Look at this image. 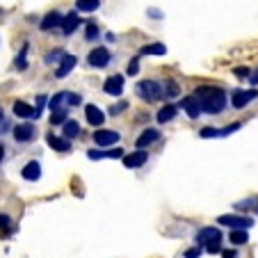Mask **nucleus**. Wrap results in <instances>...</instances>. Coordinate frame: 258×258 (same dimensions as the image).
Here are the masks:
<instances>
[{
  "label": "nucleus",
  "mask_w": 258,
  "mask_h": 258,
  "mask_svg": "<svg viewBox=\"0 0 258 258\" xmlns=\"http://www.w3.org/2000/svg\"><path fill=\"white\" fill-rule=\"evenodd\" d=\"M256 96H258L256 89H238V92L233 94V98H231V103H233L235 110H240V107H244L249 101H253Z\"/></svg>",
  "instance_id": "423d86ee"
},
{
  "label": "nucleus",
  "mask_w": 258,
  "mask_h": 258,
  "mask_svg": "<svg viewBox=\"0 0 258 258\" xmlns=\"http://www.w3.org/2000/svg\"><path fill=\"white\" fill-rule=\"evenodd\" d=\"M146 160H149V153L146 151H135V153H131V156L123 158V165H126L128 169H137V167H142Z\"/></svg>",
  "instance_id": "4468645a"
},
{
  "label": "nucleus",
  "mask_w": 258,
  "mask_h": 258,
  "mask_svg": "<svg viewBox=\"0 0 258 258\" xmlns=\"http://www.w3.org/2000/svg\"><path fill=\"white\" fill-rule=\"evenodd\" d=\"M25 55H28V44H23V48H21V53L16 55V62H14V67L19 69V71H25V69H28V59H25Z\"/></svg>",
  "instance_id": "a878e982"
},
{
  "label": "nucleus",
  "mask_w": 258,
  "mask_h": 258,
  "mask_svg": "<svg viewBox=\"0 0 258 258\" xmlns=\"http://www.w3.org/2000/svg\"><path fill=\"white\" fill-rule=\"evenodd\" d=\"M59 57H64V53H62V50H53V53H48V55H46V59H44V62H46V64H53V62H59Z\"/></svg>",
  "instance_id": "7c9ffc66"
},
{
  "label": "nucleus",
  "mask_w": 258,
  "mask_h": 258,
  "mask_svg": "<svg viewBox=\"0 0 258 258\" xmlns=\"http://www.w3.org/2000/svg\"><path fill=\"white\" fill-rule=\"evenodd\" d=\"M85 34H87V39H96V37H98V28H96V23H89V25H87V30H85Z\"/></svg>",
  "instance_id": "473e14b6"
},
{
  "label": "nucleus",
  "mask_w": 258,
  "mask_h": 258,
  "mask_svg": "<svg viewBox=\"0 0 258 258\" xmlns=\"http://www.w3.org/2000/svg\"><path fill=\"white\" fill-rule=\"evenodd\" d=\"M67 121V110H55L53 114H50V123L53 126H59V123Z\"/></svg>",
  "instance_id": "cd10ccee"
},
{
  "label": "nucleus",
  "mask_w": 258,
  "mask_h": 258,
  "mask_svg": "<svg viewBox=\"0 0 258 258\" xmlns=\"http://www.w3.org/2000/svg\"><path fill=\"white\" fill-rule=\"evenodd\" d=\"M3 158H5V146L0 144V162H3Z\"/></svg>",
  "instance_id": "37998d69"
},
{
  "label": "nucleus",
  "mask_w": 258,
  "mask_h": 258,
  "mask_svg": "<svg viewBox=\"0 0 258 258\" xmlns=\"http://www.w3.org/2000/svg\"><path fill=\"white\" fill-rule=\"evenodd\" d=\"M87 156L92 160H101V158H121V149H112V151H87Z\"/></svg>",
  "instance_id": "4be33fe9"
},
{
  "label": "nucleus",
  "mask_w": 258,
  "mask_h": 258,
  "mask_svg": "<svg viewBox=\"0 0 258 258\" xmlns=\"http://www.w3.org/2000/svg\"><path fill=\"white\" fill-rule=\"evenodd\" d=\"M160 140V133L156 131V128H146L144 133H142L140 137H137V142H135V146L140 149V151H144L149 144H153V142H158Z\"/></svg>",
  "instance_id": "1a4fd4ad"
},
{
  "label": "nucleus",
  "mask_w": 258,
  "mask_h": 258,
  "mask_svg": "<svg viewBox=\"0 0 258 258\" xmlns=\"http://www.w3.org/2000/svg\"><path fill=\"white\" fill-rule=\"evenodd\" d=\"M80 101H83V98H80L78 94H71V92L67 94V105H80Z\"/></svg>",
  "instance_id": "f704fd0d"
},
{
  "label": "nucleus",
  "mask_w": 258,
  "mask_h": 258,
  "mask_svg": "<svg viewBox=\"0 0 258 258\" xmlns=\"http://www.w3.org/2000/svg\"><path fill=\"white\" fill-rule=\"evenodd\" d=\"M14 114L16 117H23V119H39L37 110H34L32 105H28L25 101H16L14 103Z\"/></svg>",
  "instance_id": "9b49d317"
},
{
  "label": "nucleus",
  "mask_w": 258,
  "mask_h": 258,
  "mask_svg": "<svg viewBox=\"0 0 258 258\" xmlns=\"http://www.w3.org/2000/svg\"><path fill=\"white\" fill-rule=\"evenodd\" d=\"M201 251H204V249H201L199 244H197V247L187 249V251H185V258H199V256H201Z\"/></svg>",
  "instance_id": "c9c22d12"
},
{
  "label": "nucleus",
  "mask_w": 258,
  "mask_h": 258,
  "mask_svg": "<svg viewBox=\"0 0 258 258\" xmlns=\"http://www.w3.org/2000/svg\"><path fill=\"white\" fill-rule=\"evenodd\" d=\"M21 174H23L25 180H39V176H41V165H39L37 160H30L28 165L23 167V171H21Z\"/></svg>",
  "instance_id": "a211bd4d"
},
{
  "label": "nucleus",
  "mask_w": 258,
  "mask_h": 258,
  "mask_svg": "<svg viewBox=\"0 0 258 258\" xmlns=\"http://www.w3.org/2000/svg\"><path fill=\"white\" fill-rule=\"evenodd\" d=\"M78 12H96L101 7V0H76Z\"/></svg>",
  "instance_id": "5701e85b"
},
{
  "label": "nucleus",
  "mask_w": 258,
  "mask_h": 258,
  "mask_svg": "<svg viewBox=\"0 0 258 258\" xmlns=\"http://www.w3.org/2000/svg\"><path fill=\"white\" fill-rule=\"evenodd\" d=\"M67 94L69 92H59L50 98V112H55V110H67V107H64V103H67Z\"/></svg>",
  "instance_id": "b1692460"
},
{
  "label": "nucleus",
  "mask_w": 258,
  "mask_h": 258,
  "mask_svg": "<svg viewBox=\"0 0 258 258\" xmlns=\"http://www.w3.org/2000/svg\"><path fill=\"white\" fill-rule=\"evenodd\" d=\"M135 92H137V96L149 101V103L158 101V98L162 96V87H160V83H156V80H142V83H137Z\"/></svg>",
  "instance_id": "f03ea898"
},
{
  "label": "nucleus",
  "mask_w": 258,
  "mask_h": 258,
  "mask_svg": "<svg viewBox=\"0 0 258 258\" xmlns=\"http://www.w3.org/2000/svg\"><path fill=\"white\" fill-rule=\"evenodd\" d=\"M238 128H240V123H231V126H226L224 131H222V135H231V133L238 131Z\"/></svg>",
  "instance_id": "58836bf2"
},
{
  "label": "nucleus",
  "mask_w": 258,
  "mask_h": 258,
  "mask_svg": "<svg viewBox=\"0 0 258 258\" xmlns=\"http://www.w3.org/2000/svg\"><path fill=\"white\" fill-rule=\"evenodd\" d=\"M165 53H167L165 44H149L142 48V55H165Z\"/></svg>",
  "instance_id": "393cba45"
},
{
  "label": "nucleus",
  "mask_w": 258,
  "mask_h": 258,
  "mask_svg": "<svg viewBox=\"0 0 258 258\" xmlns=\"http://www.w3.org/2000/svg\"><path fill=\"white\" fill-rule=\"evenodd\" d=\"M176 112H178V107L176 105H165L160 110V112H158V123H167V121H171V119L176 117Z\"/></svg>",
  "instance_id": "412c9836"
},
{
  "label": "nucleus",
  "mask_w": 258,
  "mask_h": 258,
  "mask_svg": "<svg viewBox=\"0 0 258 258\" xmlns=\"http://www.w3.org/2000/svg\"><path fill=\"white\" fill-rule=\"evenodd\" d=\"M34 135H37V128L32 123H21V126L14 128V140L16 142H32Z\"/></svg>",
  "instance_id": "6e6552de"
},
{
  "label": "nucleus",
  "mask_w": 258,
  "mask_h": 258,
  "mask_svg": "<svg viewBox=\"0 0 258 258\" xmlns=\"http://www.w3.org/2000/svg\"><path fill=\"white\" fill-rule=\"evenodd\" d=\"M137 69H140V59L135 57L131 64H128V76H135V73H137Z\"/></svg>",
  "instance_id": "4c0bfd02"
},
{
  "label": "nucleus",
  "mask_w": 258,
  "mask_h": 258,
  "mask_svg": "<svg viewBox=\"0 0 258 258\" xmlns=\"http://www.w3.org/2000/svg\"><path fill=\"white\" fill-rule=\"evenodd\" d=\"M206 251H208V253H217V251H222V238L210 240V242L206 244Z\"/></svg>",
  "instance_id": "c756f323"
},
{
  "label": "nucleus",
  "mask_w": 258,
  "mask_h": 258,
  "mask_svg": "<svg viewBox=\"0 0 258 258\" xmlns=\"http://www.w3.org/2000/svg\"><path fill=\"white\" fill-rule=\"evenodd\" d=\"M222 256L224 258H238V253H235L233 249H226V251H222Z\"/></svg>",
  "instance_id": "ea45409f"
},
{
  "label": "nucleus",
  "mask_w": 258,
  "mask_h": 258,
  "mask_svg": "<svg viewBox=\"0 0 258 258\" xmlns=\"http://www.w3.org/2000/svg\"><path fill=\"white\" fill-rule=\"evenodd\" d=\"M46 142H48V146H50V149H55V151H59V153H67V151H71V142H69V140H64V137L53 135V133H48V137H46Z\"/></svg>",
  "instance_id": "ddd939ff"
},
{
  "label": "nucleus",
  "mask_w": 258,
  "mask_h": 258,
  "mask_svg": "<svg viewBox=\"0 0 258 258\" xmlns=\"http://www.w3.org/2000/svg\"><path fill=\"white\" fill-rule=\"evenodd\" d=\"M85 114H87L89 126H103V121H105L103 110H101V107H96V105H87V107H85Z\"/></svg>",
  "instance_id": "f8f14e48"
},
{
  "label": "nucleus",
  "mask_w": 258,
  "mask_h": 258,
  "mask_svg": "<svg viewBox=\"0 0 258 258\" xmlns=\"http://www.w3.org/2000/svg\"><path fill=\"white\" fill-rule=\"evenodd\" d=\"M76 64H78L76 55H64V57H62V64H59L57 71H55V78H67L69 73L76 69Z\"/></svg>",
  "instance_id": "9d476101"
},
{
  "label": "nucleus",
  "mask_w": 258,
  "mask_h": 258,
  "mask_svg": "<svg viewBox=\"0 0 258 258\" xmlns=\"http://www.w3.org/2000/svg\"><path fill=\"white\" fill-rule=\"evenodd\" d=\"M126 107H128V103H126V101H121V103H117V105L110 107V114H119V112H123Z\"/></svg>",
  "instance_id": "e433bc0d"
},
{
  "label": "nucleus",
  "mask_w": 258,
  "mask_h": 258,
  "mask_svg": "<svg viewBox=\"0 0 258 258\" xmlns=\"http://www.w3.org/2000/svg\"><path fill=\"white\" fill-rule=\"evenodd\" d=\"M249 80H251V85H258V71L251 73V78H249Z\"/></svg>",
  "instance_id": "79ce46f5"
},
{
  "label": "nucleus",
  "mask_w": 258,
  "mask_h": 258,
  "mask_svg": "<svg viewBox=\"0 0 258 258\" xmlns=\"http://www.w3.org/2000/svg\"><path fill=\"white\" fill-rule=\"evenodd\" d=\"M80 25V19H78V14H69V16H64L62 19V32L64 34H71V32H76V28Z\"/></svg>",
  "instance_id": "6ab92c4d"
},
{
  "label": "nucleus",
  "mask_w": 258,
  "mask_h": 258,
  "mask_svg": "<svg viewBox=\"0 0 258 258\" xmlns=\"http://www.w3.org/2000/svg\"><path fill=\"white\" fill-rule=\"evenodd\" d=\"M235 76H249V69H247V67L235 69Z\"/></svg>",
  "instance_id": "a19ab883"
},
{
  "label": "nucleus",
  "mask_w": 258,
  "mask_h": 258,
  "mask_svg": "<svg viewBox=\"0 0 258 258\" xmlns=\"http://www.w3.org/2000/svg\"><path fill=\"white\" fill-rule=\"evenodd\" d=\"M103 92L110 94V96H121V92H123V76H110V78L103 83Z\"/></svg>",
  "instance_id": "39448f33"
},
{
  "label": "nucleus",
  "mask_w": 258,
  "mask_h": 258,
  "mask_svg": "<svg viewBox=\"0 0 258 258\" xmlns=\"http://www.w3.org/2000/svg\"><path fill=\"white\" fill-rule=\"evenodd\" d=\"M180 107L187 112V117H192V119H197L201 114V107H199V103H197V98L195 96H185L183 101H180Z\"/></svg>",
  "instance_id": "dca6fc26"
},
{
  "label": "nucleus",
  "mask_w": 258,
  "mask_h": 258,
  "mask_svg": "<svg viewBox=\"0 0 258 258\" xmlns=\"http://www.w3.org/2000/svg\"><path fill=\"white\" fill-rule=\"evenodd\" d=\"M231 242L233 244H247L249 242L247 231H233V233H231Z\"/></svg>",
  "instance_id": "bb28decb"
},
{
  "label": "nucleus",
  "mask_w": 258,
  "mask_h": 258,
  "mask_svg": "<svg viewBox=\"0 0 258 258\" xmlns=\"http://www.w3.org/2000/svg\"><path fill=\"white\" fill-rule=\"evenodd\" d=\"M192 96L197 98L201 112H208V114H219L226 105V92L219 87H199Z\"/></svg>",
  "instance_id": "f257e3e1"
},
{
  "label": "nucleus",
  "mask_w": 258,
  "mask_h": 258,
  "mask_svg": "<svg viewBox=\"0 0 258 258\" xmlns=\"http://www.w3.org/2000/svg\"><path fill=\"white\" fill-rule=\"evenodd\" d=\"M110 59H112L110 50L103 48V46H98V48H94L92 53H89L87 62L92 64V67H96V69H103V67H107V64H110Z\"/></svg>",
  "instance_id": "20e7f679"
},
{
  "label": "nucleus",
  "mask_w": 258,
  "mask_h": 258,
  "mask_svg": "<svg viewBox=\"0 0 258 258\" xmlns=\"http://www.w3.org/2000/svg\"><path fill=\"white\" fill-rule=\"evenodd\" d=\"M0 231H3L5 235L12 233V219L7 217V215H0Z\"/></svg>",
  "instance_id": "c85d7f7f"
},
{
  "label": "nucleus",
  "mask_w": 258,
  "mask_h": 258,
  "mask_svg": "<svg viewBox=\"0 0 258 258\" xmlns=\"http://www.w3.org/2000/svg\"><path fill=\"white\" fill-rule=\"evenodd\" d=\"M215 238H222V233H219V229H215V226H204V229L197 233V244H208L210 240H215Z\"/></svg>",
  "instance_id": "2eb2a0df"
},
{
  "label": "nucleus",
  "mask_w": 258,
  "mask_h": 258,
  "mask_svg": "<svg viewBox=\"0 0 258 258\" xmlns=\"http://www.w3.org/2000/svg\"><path fill=\"white\" fill-rule=\"evenodd\" d=\"M62 19L64 16L59 14V12H50V14H46L44 21H41V30L48 32V30H53V28H59V25H62Z\"/></svg>",
  "instance_id": "f3484780"
},
{
  "label": "nucleus",
  "mask_w": 258,
  "mask_h": 258,
  "mask_svg": "<svg viewBox=\"0 0 258 258\" xmlns=\"http://www.w3.org/2000/svg\"><path fill=\"white\" fill-rule=\"evenodd\" d=\"M201 137H222V131H217V128H204Z\"/></svg>",
  "instance_id": "72a5a7b5"
},
{
  "label": "nucleus",
  "mask_w": 258,
  "mask_h": 258,
  "mask_svg": "<svg viewBox=\"0 0 258 258\" xmlns=\"http://www.w3.org/2000/svg\"><path fill=\"white\" fill-rule=\"evenodd\" d=\"M162 96H169V98L178 96V87H176V83H167V89L162 92Z\"/></svg>",
  "instance_id": "2f4dec72"
},
{
  "label": "nucleus",
  "mask_w": 258,
  "mask_h": 258,
  "mask_svg": "<svg viewBox=\"0 0 258 258\" xmlns=\"http://www.w3.org/2000/svg\"><path fill=\"white\" fill-rule=\"evenodd\" d=\"M217 222L224 226H231L233 231H244V229H249V226H253V219L242 217V215H222Z\"/></svg>",
  "instance_id": "7ed1b4c3"
},
{
  "label": "nucleus",
  "mask_w": 258,
  "mask_h": 258,
  "mask_svg": "<svg viewBox=\"0 0 258 258\" xmlns=\"http://www.w3.org/2000/svg\"><path fill=\"white\" fill-rule=\"evenodd\" d=\"M94 142L98 146H112L119 142V133L117 131H96L94 133Z\"/></svg>",
  "instance_id": "0eeeda50"
},
{
  "label": "nucleus",
  "mask_w": 258,
  "mask_h": 258,
  "mask_svg": "<svg viewBox=\"0 0 258 258\" xmlns=\"http://www.w3.org/2000/svg\"><path fill=\"white\" fill-rule=\"evenodd\" d=\"M62 133H64V140L71 142L73 137H78V135H80V123H78V121H73V119H71V121L67 119V121H64Z\"/></svg>",
  "instance_id": "aec40b11"
}]
</instances>
